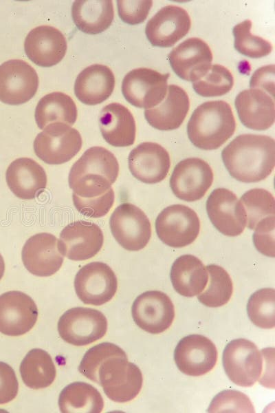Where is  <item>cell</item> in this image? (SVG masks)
Here are the masks:
<instances>
[{
	"label": "cell",
	"mask_w": 275,
	"mask_h": 413,
	"mask_svg": "<svg viewBox=\"0 0 275 413\" xmlns=\"http://www.w3.org/2000/svg\"><path fill=\"white\" fill-rule=\"evenodd\" d=\"M169 73L161 74L154 70L140 67L129 72L122 83V92L132 105L144 108L154 107L165 98Z\"/></svg>",
	"instance_id": "obj_10"
},
{
	"label": "cell",
	"mask_w": 275,
	"mask_h": 413,
	"mask_svg": "<svg viewBox=\"0 0 275 413\" xmlns=\"http://www.w3.org/2000/svg\"><path fill=\"white\" fill-rule=\"evenodd\" d=\"M190 108V100L186 91L177 85L168 86L164 100L157 106L145 109L144 116L153 127L162 131L179 128Z\"/></svg>",
	"instance_id": "obj_26"
},
{
	"label": "cell",
	"mask_w": 275,
	"mask_h": 413,
	"mask_svg": "<svg viewBox=\"0 0 275 413\" xmlns=\"http://www.w3.org/2000/svg\"><path fill=\"white\" fill-rule=\"evenodd\" d=\"M253 234L254 246L267 257H274V215L261 220Z\"/></svg>",
	"instance_id": "obj_43"
},
{
	"label": "cell",
	"mask_w": 275,
	"mask_h": 413,
	"mask_svg": "<svg viewBox=\"0 0 275 413\" xmlns=\"http://www.w3.org/2000/svg\"><path fill=\"white\" fill-rule=\"evenodd\" d=\"M38 77L27 62L12 59L0 65V100L8 105H20L36 93Z\"/></svg>",
	"instance_id": "obj_13"
},
{
	"label": "cell",
	"mask_w": 275,
	"mask_h": 413,
	"mask_svg": "<svg viewBox=\"0 0 275 413\" xmlns=\"http://www.w3.org/2000/svg\"><path fill=\"white\" fill-rule=\"evenodd\" d=\"M118 173L119 164L113 153L102 147L87 149L69 171L72 198H98L113 191L111 184Z\"/></svg>",
	"instance_id": "obj_2"
},
{
	"label": "cell",
	"mask_w": 275,
	"mask_h": 413,
	"mask_svg": "<svg viewBox=\"0 0 275 413\" xmlns=\"http://www.w3.org/2000/svg\"><path fill=\"white\" fill-rule=\"evenodd\" d=\"M234 104L239 118L245 127L263 131L273 125L274 100L267 92L256 88L243 90L236 95Z\"/></svg>",
	"instance_id": "obj_24"
},
{
	"label": "cell",
	"mask_w": 275,
	"mask_h": 413,
	"mask_svg": "<svg viewBox=\"0 0 275 413\" xmlns=\"http://www.w3.org/2000/svg\"><path fill=\"white\" fill-rule=\"evenodd\" d=\"M19 370L25 385L34 390L51 385L56 375L51 356L40 348L32 349L26 354L21 363Z\"/></svg>",
	"instance_id": "obj_33"
},
{
	"label": "cell",
	"mask_w": 275,
	"mask_h": 413,
	"mask_svg": "<svg viewBox=\"0 0 275 413\" xmlns=\"http://www.w3.org/2000/svg\"><path fill=\"white\" fill-rule=\"evenodd\" d=\"M99 127L102 137L114 147L132 145L135 139V121L130 110L122 104L112 103L100 111Z\"/></svg>",
	"instance_id": "obj_27"
},
{
	"label": "cell",
	"mask_w": 275,
	"mask_h": 413,
	"mask_svg": "<svg viewBox=\"0 0 275 413\" xmlns=\"http://www.w3.org/2000/svg\"><path fill=\"white\" fill-rule=\"evenodd\" d=\"M213 182V172L205 160L188 158L175 167L170 187L179 199L193 202L201 199Z\"/></svg>",
	"instance_id": "obj_12"
},
{
	"label": "cell",
	"mask_w": 275,
	"mask_h": 413,
	"mask_svg": "<svg viewBox=\"0 0 275 413\" xmlns=\"http://www.w3.org/2000/svg\"><path fill=\"white\" fill-rule=\"evenodd\" d=\"M250 87L267 92L274 98V65H268L256 70L252 76Z\"/></svg>",
	"instance_id": "obj_45"
},
{
	"label": "cell",
	"mask_w": 275,
	"mask_h": 413,
	"mask_svg": "<svg viewBox=\"0 0 275 413\" xmlns=\"http://www.w3.org/2000/svg\"><path fill=\"white\" fill-rule=\"evenodd\" d=\"M223 366L229 379L241 387H251L261 378L263 359L257 346L245 339L230 341L223 352Z\"/></svg>",
	"instance_id": "obj_6"
},
{
	"label": "cell",
	"mask_w": 275,
	"mask_h": 413,
	"mask_svg": "<svg viewBox=\"0 0 275 413\" xmlns=\"http://www.w3.org/2000/svg\"><path fill=\"white\" fill-rule=\"evenodd\" d=\"M217 357L214 343L201 335L183 337L174 351L177 368L182 373L192 377L201 376L211 371L217 363Z\"/></svg>",
	"instance_id": "obj_16"
},
{
	"label": "cell",
	"mask_w": 275,
	"mask_h": 413,
	"mask_svg": "<svg viewBox=\"0 0 275 413\" xmlns=\"http://www.w3.org/2000/svg\"><path fill=\"white\" fill-rule=\"evenodd\" d=\"M247 313L250 321L263 329L275 326V291L265 288L255 291L249 298Z\"/></svg>",
	"instance_id": "obj_35"
},
{
	"label": "cell",
	"mask_w": 275,
	"mask_h": 413,
	"mask_svg": "<svg viewBox=\"0 0 275 413\" xmlns=\"http://www.w3.org/2000/svg\"><path fill=\"white\" fill-rule=\"evenodd\" d=\"M74 288L84 304L101 306L115 295L118 280L109 266L104 262H93L78 271L74 279Z\"/></svg>",
	"instance_id": "obj_11"
},
{
	"label": "cell",
	"mask_w": 275,
	"mask_h": 413,
	"mask_svg": "<svg viewBox=\"0 0 275 413\" xmlns=\"http://www.w3.org/2000/svg\"><path fill=\"white\" fill-rule=\"evenodd\" d=\"M246 214V226L255 229L263 219L274 215V198L268 191L255 188L243 194L240 200Z\"/></svg>",
	"instance_id": "obj_36"
},
{
	"label": "cell",
	"mask_w": 275,
	"mask_h": 413,
	"mask_svg": "<svg viewBox=\"0 0 275 413\" xmlns=\"http://www.w3.org/2000/svg\"><path fill=\"white\" fill-rule=\"evenodd\" d=\"M118 11L120 18L126 23L137 25L146 19L153 6L151 0H118Z\"/></svg>",
	"instance_id": "obj_41"
},
{
	"label": "cell",
	"mask_w": 275,
	"mask_h": 413,
	"mask_svg": "<svg viewBox=\"0 0 275 413\" xmlns=\"http://www.w3.org/2000/svg\"><path fill=\"white\" fill-rule=\"evenodd\" d=\"M252 21L246 19L234 26V48L250 58L258 59L269 55L273 48L272 44L268 40L252 34Z\"/></svg>",
	"instance_id": "obj_38"
},
{
	"label": "cell",
	"mask_w": 275,
	"mask_h": 413,
	"mask_svg": "<svg viewBox=\"0 0 275 413\" xmlns=\"http://www.w3.org/2000/svg\"><path fill=\"white\" fill-rule=\"evenodd\" d=\"M5 272V262L2 255L0 253V280L3 276Z\"/></svg>",
	"instance_id": "obj_46"
},
{
	"label": "cell",
	"mask_w": 275,
	"mask_h": 413,
	"mask_svg": "<svg viewBox=\"0 0 275 413\" xmlns=\"http://www.w3.org/2000/svg\"><path fill=\"white\" fill-rule=\"evenodd\" d=\"M104 243V235L96 224L77 220L64 227L60 233L58 247L60 253L74 261L95 256Z\"/></svg>",
	"instance_id": "obj_15"
},
{
	"label": "cell",
	"mask_w": 275,
	"mask_h": 413,
	"mask_svg": "<svg viewBox=\"0 0 275 413\" xmlns=\"http://www.w3.org/2000/svg\"><path fill=\"white\" fill-rule=\"evenodd\" d=\"M128 164L136 179L144 183L155 184L167 176L170 158L168 152L160 144L144 142L131 151Z\"/></svg>",
	"instance_id": "obj_22"
},
{
	"label": "cell",
	"mask_w": 275,
	"mask_h": 413,
	"mask_svg": "<svg viewBox=\"0 0 275 413\" xmlns=\"http://www.w3.org/2000/svg\"><path fill=\"white\" fill-rule=\"evenodd\" d=\"M21 258L25 268L38 277L54 275L63 262L58 239L49 233H36L27 240L22 248Z\"/></svg>",
	"instance_id": "obj_21"
},
{
	"label": "cell",
	"mask_w": 275,
	"mask_h": 413,
	"mask_svg": "<svg viewBox=\"0 0 275 413\" xmlns=\"http://www.w3.org/2000/svg\"><path fill=\"white\" fill-rule=\"evenodd\" d=\"M18 391L19 383L13 368L0 361V405L14 399Z\"/></svg>",
	"instance_id": "obj_44"
},
{
	"label": "cell",
	"mask_w": 275,
	"mask_h": 413,
	"mask_svg": "<svg viewBox=\"0 0 275 413\" xmlns=\"http://www.w3.org/2000/svg\"><path fill=\"white\" fill-rule=\"evenodd\" d=\"M38 317L37 306L27 294L8 291L0 295V332L20 336L29 332Z\"/></svg>",
	"instance_id": "obj_18"
},
{
	"label": "cell",
	"mask_w": 275,
	"mask_h": 413,
	"mask_svg": "<svg viewBox=\"0 0 275 413\" xmlns=\"http://www.w3.org/2000/svg\"><path fill=\"white\" fill-rule=\"evenodd\" d=\"M206 268L209 275V283L205 291L198 295L197 299L208 307L222 306L227 304L232 297V279L228 272L219 265L210 264Z\"/></svg>",
	"instance_id": "obj_34"
},
{
	"label": "cell",
	"mask_w": 275,
	"mask_h": 413,
	"mask_svg": "<svg viewBox=\"0 0 275 413\" xmlns=\"http://www.w3.org/2000/svg\"><path fill=\"white\" fill-rule=\"evenodd\" d=\"M170 277L175 291L187 297L199 295L208 282L206 266L199 258L190 254L183 255L175 260Z\"/></svg>",
	"instance_id": "obj_29"
},
{
	"label": "cell",
	"mask_w": 275,
	"mask_h": 413,
	"mask_svg": "<svg viewBox=\"0 0 275 413\" xmlns=\"http://www.w3.org/2000/svg\"><path fill=\"white\" fill-rule=\"evenodd\" d=\"M114 191L103 196L89 199L72 198L75 208L83 215L89 218H102L111 209L114 202Z\"/></svg>",
	"instance_id": "obj_42"
},
{
	"label": "cell",
	"mask_w": 275,
	"mask_h": 413,
	"mask_svg": "<svg viewBox=\"0 0 275 413\" xmlns=\"http://www.w3.org/2000/svg\"><path fill=\"white\" fill-rule=\"evenodd\" d=\"M58 406L63 413H100L104 408V401L95 387L77 381L62 390Z\"/></svg>",
	"instance_id": "obj_31"
},
{
	"label": "cell",
	"mask_w": 275,
	"mask_h": 413,
	"mask_svg": "<svg viewBox=\"0 0 275 413\" xmlns=\"http://www.w3.org/2000/svg\"><path fill=\"white\" fill-rule=\"evenodd\" d=\"M233 85L231 72L221 65L214 64L200 79L192 83V87L201 96L215 97L228 93Z\"/></svg>",
	"instance_id": "obj_37"
},
{
	"label": "cell",
	"mask_w": 275,
	"mask_h": 413,
	"mask_svg": "<svg viewBox=\"0 0 275 413\" xmlns=\"http://www.w3.org/2000/svg\"><path fill=\"white\" fill-rule=\"evenodd\" d=\"M77 108L73 99L63 92H52L42 97L35 109L38 127L43 129L54 123L73 125L77 118Z\"/></svg>",
	"instance_id": "obj_32"
},
{
	"label": "cell",
	"mask_w": 275,
	"mask_h": 413,
	"mask_svg": "<svg viewBox=\"0 0 275 413\" xmlns=\"http://www.w3.org/2000/svg\"><path fill=\"white\" fill-rule=\"evenodd\" d=\"M208 412H254L248 396L234 390H226L216 395L208 409Z\"/></svg>",
	"instance_id": "obj_40"
},
{
	"label": "cell",
	"mask_w": 275,
	"mask_h": 413,
	"mask_svg": "<svg viewBox=\"0 0 275 413\" xmlns=\"http://www.w3.org/2000/svg\"><path fill=\"white\" fill-rule=\"evenodd\" d=\"M206 211L214 226L222 234L241 235L246 226V214L235 193L226 188H217L210 194Z\"/></svg>",
	"instance_id": "obj_17"
},
{
	"label": "cell",
	"mask_w": 275,
	"mask_h": 413,
	"mask_svg": "<svg viewBox=\"0 0 275 413\" xmlns=\"http://www.w3.org/2000/svg\"><path fill=\"white\" fill-rule=\"evenodd\" d=\"M112 235L124 249L138 251L144 248L151 237V225L144 212L125 202L117 206L109 220Z\"/></svg>",
	"instance_id": "obj_8"
},
{
	"label": "cell",
	"mask_w": 275,
	"mask_h": 413,
	"mask_svg": "<svg viewBox=\"0 0 275 413\" xmlns=\"http://www.w3.org/2000/svg\"><path fill=\"white\" fill-rule=\"evenodd\" d=\"M97 383L113 401L126 403L134 399L143 383L142 374L133 363L128 361L122 350L103 362L97 374Z\"/></svg>",
	"instance_id": "obj_4"
},
{
	"label": "cell",
	"mask_w": 275,
	"mask_h": 413,
	"mask_svg": "<svg viewBox=\"0 0 275 413\" xmlns=\"http://www.w3.org/2000/svg\"><path fill=\"white\" fill-rule=\"evenodd\" d=\"M6 180L14 195L23 200L35 198L47 186V175L44 169L30 158L13 160L7 168Z\"/></svg>",
	"instance_id": "obj_25"
},
{
	"label": "cell",
	"mask_w": 275,
	"mask_h": 413,
	"mask_svg": "<svg viewBox=\"0 0 275 413\" xmlns=\"http://www.w3.org/2000/svg\"><path fill=\"white\" fill-rule=\"evenodd\" d=\"M111 0H77L72 6V17L82 32L96 34L106 30L113 19Z\"/></svg>",
	"instance_id": "obj_30"
},
{
	"label": "cell",
	"mask_w": 275,
	"mask_h": 413,
	"mask_svg": "<svg viewBox=\"0 0 275 413\" xmlns=\"http://www.w3.org/2000/svg\"><path fill=\"white\" fill-rule=\"evenodd\" d=\"M168 58L173 70L180 78L194 82L209 70L212 53L204 40L193 37L174 47Z\"/></svg>",
	"instance_id": "obj_20"
},
{
	"label": "cell",
	"mask_w": 275,
	"mask_h": 413,
	"mask_svg": "<svg viewBox=\"0 0 275 413\" xmlns=\"http://www.w3.org/2000/svg\"><path fill=\"white\" fill-rule=\"evenodd\" d=\"M236 121L230 105L224 100H211L199 105L187 125L188 136L197 147L217 149L234 133Z\"/></svg>",
	"instance_id": "obj_3"
},
{
	"label": "cell",
	"mask_w": 275,
	"mask_h": 413,
	"mask_svg": "<svg viewBox=\"0 0 275 413\" xmlns=\"http://www.w3.org/2000/svg\"><path fill=\"white\" fill-rule=\"evenodd\" d=\"M224 165L232 177L243 182L265 179L275 165L273 138L245 134L234 138L222 151Z\"/></svg>",
	"instance_id": "obj_1"
},
{
	"label": "cell",
	"mask_w": 275,
	"mask_h": 413,
	"mask_svg": "<svg viewBox=\"0 0 275 413\" xmlns=\"http://www.w3.org/2000/svg\"><path fill=\"white\" fill-rule=\"evenodd\" d=\"M155 231L160 240L173 248L192 244L200 231L196 212L188 206L177 204L164 209L155 220Z\"/></svg>",
	"instance_id": "obj_7"
},
{
	"label": "cell",
	"mask_w": 275,
	"mask_h": 413,
	"mask_svg": "<svg viewBox=\"0 0 275 413\" xmlns=\"http://www.w3.org/2000/svg\"><path fill=\"white\" fill-rule=\"evenodd\" d=\"M82 140L79 131L63 123L46 126L34 141L36 156L49 165H60L72 160L80 150Z\"/></svg>",
	"instance_id": "obj_5"
},
{
	"label": "cell",
	"mask_w": 275,
	"mask_h": 413,
	"mask_svg": "<svg viewBox=\"0 0 275 413\" xmlns=\"http://www.w3.org/2000/svg\"><path fill=\"white\" fill-rule=\"evenodd\" d=\"M107 330V320L100 311L84 307L67 310L60 317L58 331L67 343L82 346L101 338Z\"/></svg>",
	"instance_id": "obj_9"
},
{
	"label": "cell",
	"mask_w": 275,
	"mask_h": 413,
	"mask_svg": "<svg viewBox=\"0 0 275 413\" xmlns=\"http://www.w3.org/2000/svg\"><path fill=\"white\" fill-rule=\"evenodd\" d=\"M190 26V17L186 10L168 5L162 8L149 19L145 33L152 45L169 47L185 36Z\"/></svg>",
	"instance_id": "obj_19"
},
{
	"label": "cell",
	"mask_w": 275,
	"mask_h": 413,
	"mask_svg": "<svg viewBox=\"0 0 275 413\" xmlns=\"http://www.w3.org/2000/svg\"><path fill=\"white\" fill-rule=\"evenodd\" d=\"M115 87V76L111 70L102 64H94L78 75L74 93L84 104L95 105L107 100Z\"/></svg>",
	"instance_id": "obj_28"
},
{
	"label": "cell",
	"mask_w": 275,
	"mask_h": 413,
	"mask_svg": "<svg viewBox=\"0 0 275 413\" xmlns=\"http://www.w3.org/2000/svg\"><path fill=\"white\" fill-rule=\"evenodd\" d=\"M122 349L118 346L103 342L89 348L78 366V371L89 380L97 383V374L99 368L108 358L121 352Z\"/></svg>",
	"instance_id": "obj_39"
},
{
	"label": "cell",
	"mask_w": 275,
	"mask_h": 413,
	"mask_svg": "<svg viewBox=\"0 0 275 413\" xmlns=\"http://www.w3.org/2000/svg\"><path fill=\"white\" fill-rule=\"evenodd\" d=\"M67 49L63 34L50 25H40L29 32L24 42L27 56L41 67H52L65 56Z\"/></svg>",
	"instance_id": "obj_23"
},
{
	"label": "cell",
	"mask_w": 275,
	"mask_h": 413,
	"mask_svg": "<svg viewBox=\"0 0 275 413\" xmlns=\"http://www.w3.org/2000/svg\"><path fill=\"white\" fill-rule=\"evenodd\" d=\"M131 314L136 325L151 334H160L171 326L175 307L170 297L159 290H148L133 301Z\"/></svg>",
	"instance_id": "obj_14"
}]
</instances>
